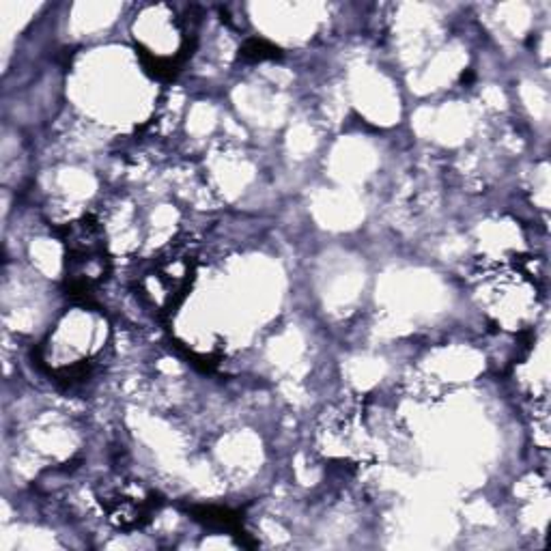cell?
Listing matches in <instances>:
<instances>
[{"mask_svg":"<svg viewBox=\"0 0 551 551\" xmlns=\"http://www.w3.org/2000/svg\"><path fill=\"white\" fill-rule=\"evenodd\" d=\"M242 56L250 58V60H265V58H276L280 56V50L272 43H267L265 39H250L246 41V46L242 48Z\"/></svg>","mask_w":551,"mask_h":551,"instance_id":"6da1fadb","label":"cell"}]
</instances>
